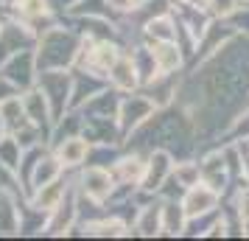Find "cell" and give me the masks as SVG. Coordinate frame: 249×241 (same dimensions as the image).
Returning <instances> with one entry per match:
<instances>
[{"instance_id":"30","label":"cell","mask_w":249,"mask_h":241,"mask_svg":"<svg viewBox=\"0 0 249 241\" xmlns=\"http://www.w3.org/2000/svg\"><path fill=\"white\" fill-rule=\"evenodd\" d=\"M9 135V129H6V121H3V115H0V140Z\"/></svg>"},{"instance_id":"2","label":"cell","mask_w":249,"mask_h":241,"mask_svg":"<svg viewBox=\"0 0 249 241\" xmlns=\"http://www.w3.org/2000/svg\"><path fill=\"white\" fill-rule=\"evenodd\" d=\"M124 51H126V45L121 39H95V37H84V39H81L79 59H76L73 68L90 70L95 76H104V79H107L109 68L118 62V56H121Z\"/></svg>"},{"instance_id":"12","label":"cell","mask_w":249,"mask_h":241,"mask_svg":"<svg viewBox=\"0 0 249 241\" xmlns=\"http://www.w3.org/2000/svg\"><path fill=\"white\" fill-rule=\"evenodd\" d=\"M146 163L148 154L146 151H137V149H126L118 154V160L109 166L112 168V177L118 185H140L143 174H146Z\"/></svg>"},{"instance_id":"16","label":"cell","mask_w":249,"mask_h":241,"mask_svg":"<svg viewBox=\"0 0 249 241\" xmlns=\"http://www.w3.org/2000/svg\"><path fill=\"white\" fill-rule=\"evenodd\" d=\"M90 146L92 143L84 138V135H73V138H65V140H59L56 146H51V151L62 160V166H65L68 171H79L81 166H87Z\"/></svg>"},{"instance_id":"18","label":"cell","mask_w":249,"mask_h":241,"mask_svg":"<svg viewBox=\"0 0 249 241\" xmlns=\"http://www.w3.org/2000/svg\"><path fill=\"white\" fill-rule=\"evenodd\" d=\"M68 174V168L62 166V160H59L53 151L48 149L39 160H36L34 166V171H31V180H28V196L34 194L36 188H42V185H51V183H56V180H62Z\"/></svg>"},{"instance_id":"5","label":"cell","mask_w":249,"mask_h":241,"mask_svg":"<svg viewBox=\"0 0 249 241\" xmlns=\"http://www.w3.org/2000/svg\"><path fill=\"white\" fill-rule=\"evenodd\" d=\"M154 112H157V104L151 101L143 90L126 93L124 98H121V107H118V127H121L124 140L129 138L132 132H137Z\"/></svg>"},{"instance_id":"14","label":"cell","mask_w":249,"mask_h":241,"mask_svg":"<svg viewBox=\"0 0 249 241\" xmlns=\"http://www.w3.org/2000/svg\"><path fill=\"white\" fill-rule=\"evenodd\" d=\"M129 236H143V239H154L162 236V199H146L137 207L135 219H132V233Z\"/></svg>"},{"instance_id":"6","label":"cell","mask_w":249,"mask_h":241,"mask_svg":"<svg viewBox=\"0 0 249 241\" xmlns=\"http://www.w3.org/2000/svg\"><path fill=\"white\" fill-rule=\"evenodd\" d=\"M115 177H112V168H107V166H81L79 174H76V188H79L81 196H87L92 202H101L107 205L109 202V196L115 191Z\"/></svg>"},{"instance_id":"29","label":"cell","mask_w":249,"mask_h":241,"mask_svg":"<svg viewBox=\"0 0 249 241\" xmlns=\"http://www.w3.org/2000/svg\"><path fill=\"white\" fill-rule=\"evenodd\" d=\"M12 95H20V90H17V84L0 70V104L6 101V98H12Z\"/></svg>"},{"instance_id":"10","label":"cell","mask_w":249,"mask_h":241,"mask_svg":"<svg viewBox=\"0 0 249 241\" xmlns=\"http://www.w3.org/2000/svg\"><path fill=\"white\" fill-rule=\"evenodd\" d=\"M36 31L34 28H28L23 20H6L3 28H0V65L6 62V59L17 54V51H25V48H36Z\"/></svg>"},{"instance_id":"31","label":"cell","mask_w":249,"mask_h":241,"mask_svg":"<svg viewBox=\"0 0 249 241\" xmlns=\"http://www.w3.org/2000/svg\"><path fill=\"white\" fill-rule=\"evenodd\" d=\"M0 3H9V0H0Z\"/></svg>"},{"instance_id":"28","label":"cell","mask_w":249,"mask_h":241,"mask_svg":"<svg viewBox=\"0 0 249 241\" xmlns=\"http://www.w3.org/2000/svg\"><path fill=\"white\" fill-rule=\"evenodd\" d=\"M143 3H146V0H107V6L112 9V14L118 17V20H124V17H129V14H135Z\"/></svg>"},{"instance_id":"26","label":"cell","mask_w":249,"mask_h":241,"mask_svg":"<svg viewBox=\"0 0 249 241\" xmlns=\"http://www.w3.org/2000/svg\"><path fill=\"white\" fill-rule=\"evenodd\" d=\"M227 25H230L235 34H247L249 37V0H244L235 12L227 17Z\"/></svg>"},{"instance_id":"17","label":"cell","mask_w":249,"mask_h":241,"mask_svg":"<svg viewBox=\"0 0 249 241\" xmlns=\"http://www.w3.org/2000/svg\"><path fill=\"white\" fill-rule=\"evenodd\" d=\"M104 87H109L104 76H95L90 70L73 68V95H70V110H81L92 95H98Z\"/></svg>"},{"instance_id":"15","label":"cell","mask_w":249,"mask_h":241,"mask_svg":"<svg viewBox=\"0 0 249 241\" xmlns=\"http://www.w3.org/2000/svg\"><path fill=\"white\" fill-rule=\"evenodd\" d=\"M148 48H151V56L157 62L160 76H165V73H185V68H188V51H185L182 42H148Z\"/></svg>"},{"instance_id":"19","label":"cell","mask_w":249,"mask_h":241,"mask_svg":"<svg viewBox=\"0 0 249 241\" xmlns=\"http://www.w3.org/2000/svg\"><path fill=\"white\" fill-rule=\"evenodd\" d=\"M81 135L90 143H121L124 146V135H121V127H118V118H92V115H84Z\"/></svg>"},{"instance_id":"11","label":"cell","mask_w":249,"mask_h":241,"mask_svg":"<svg viewBox=\"0 0 249 241\" xmlns=\"http://www.w3.org/2000/svg\"><path fill=\"white\" fill-rule=\"evenodd\" d=\"M107 84H109L112 90L124 93V95L126 93L143 90V79H140V70H137L135 59H132V54H129V48L118 56V62H115L112 68H109V73H107Z\"/></svg>"},{"instance_id":"3","label":"cell","mask_w":249,"mask_h":241,"mask_svg":"<svg viewBox=\"0 0 249 241\" xmlns=\"http://www.w3.org/2000/svg\"><path fill=\"white\" fill-rule=\"evenodd\" d=\"M36 87L42 90V95L51 104L53 121L70 110V95H73V70H42Z\"/></svg>"},{"instance_id":"7","label":"cell","mask_w":249,"mask_h":241,"mask_svg":"<svg viewBox=\"0 0 249 241\" xmlns=\"http://www.w3.org/2000/svg\"><path fill=\"white\" fill-rule=\"evenodd\" d=\"M76 224H79V188H76V177H73L70 188L62 196V202L48 213V222H45L42 233L45 236H68Z\"/></svg>"},{"instance_id":"8","label":"cell","mask_w":249,"mask_h":241,"mask_svg":"<svg viewBox=\"0 0 249 241\" xmlns=\"http://www.w3.org/2000/svg\"><path fill=\"white\" fill-rule=\"evenodd\" d=\"M179 202H182L185 216L196 219V216H204V213H213V210H218V207H221V202H224V194H221L218 188H213L210 183H204V180H202V183L191 185L188 191H182Z\"/></svg>"},{"instance_id":"1","label":"cell","mask_w":249,"mask_h":241,"mask_svg":"<svg viewBox=\"0 0 249 241\" xmlns=\"http://www.w3.org/2000/svg\"><path fill=\"white\" fill-rule=\"evenodd\" d=\"M81 39H84V34L76 25H65V20L42 31L34 48L39 73L42 70H73L81 51Z\"/></svg>"},{"instance_id":"4","label":"cell","mask_w":249,"mask_h":241,"mask_svg":"<svg viewBox=\"0 0 249 241\" xmlns=\"http://www.w3.org/2000/svg\"><path fill=\"white\" fill-rule=\"evenodd\" d=\"M174 163L177 157L171 154L168 149H151L148 151V163H146V174L137 185V191L143 196H160L165 188H168L171 177H174Z\"/></svg>"},{"instance_id":"25","label":"cell","mask_w":249,"mask_h":241,"mask_svg":"<svg viewBox=\"0 0 249 241\" xmlns=\"http://www.w3.org/2000/svg\"><path fill=\"white\" fill-rule=\"evenodd\" d=\"M20 160H23V146H20V140L14 138V135H6V138L0 140V166H6L9 171L17 174Z\"/></svg>"},{"instance_id":"9","label":"cell","mask_w":249,"mask_h":241,"mask_svg":"<svg viewBox=\"0 0 249 241\" xmlns=\"http://www.w3.org/2000/svg\"><path fill=\"white\" fill-rule=\"evenodd\" d=\"M0 70H3V73H6V76L14 81V84H17V90H20V93L36 87L39 68H36V54H34V48H25V51H17V54H12V56L0 65Z\"/></svg>"},{"instance_id":"27","label":"cell","mask_w":249,"mask_h":241,"mask_svg":"<svg viewBox=\"0 0 249 241\" xmlns=\"http://www.w3.org/2000/svg\"><path fill=\"white\" fill-rule=\"evenodd\" d=\"M241 3H244V0H204V9L213 14L215 20H227Z\"/></svg>"},{"instance_id":"23","label":"cell","mask_w":249,"mask_h":241,"mask_svg":"<svg viewBox=\"0 0 249 241\" xmlns=\"http://www.w3.org/2000/svg\"><path fill=\"white\" fill-rule=\"evenodd\" d=\"M171 183L177 185V191H188L191 185L202 183V160H199V154H191V157H177Z\"/></svg>"},{"instance_id":"20","label":"cell","mask_w":249,"mask_h":241,"mask_svg":"<svg viewBox=\"0 0 249 241\" xmlns=\"http://www.w3.org/2000/svg\"><path fill=\"white\" fill-rule=\"evenodd\" d=\"M23 104H25V112H28V118H31V124H36V127L48 135V140H51L53 112H51V104H48V98L42 95V90H39V87L25 90L23 93Z\"/></svg>"},{"instance_id":"22","label":"cell","mask_w":249,"mask_h":241,"mask_svg":"<svg viewBox=\"0 0 249 241\" xmlns=\"http://www.w3.org/2000/svg\"><path fill=\"white\" fill-rule=\"evenodd\" d=\"M121 98H124V93L112 90V87H104L98 95H92L90 101L81 107V112H84V115H92V118H118Z\"/></svg>"},{"instance_id":"21","label":"cell","mask_w":249,"mask_h":241,"mask_svg":"<svg viewBox=\"0 0 249 241\" xmlns=\"http://www.w3.org/2000/svg\"><path fill=\"white\" fill-rule=\"evenodd\" d=\"M162 199V236H185V227H188V216L182 210L179 196H160Z\"/></svg>"},{"instance_id":"13","label":"cell","mask_w":249,"mask_h":241,"mask_svg":"<svg viewBox=\"0 0 249 241\" xmlns=\"http://www.w3.org/2000/svg\"><path fill=\"white\" fill-rule=\"evenodd\" d=\"M140 39H146V42H179L182 28L174 9H165V12L154 14L151 20H146L140 28Z\"/></svg>"},{"instance_id":"24","label":"cell","mask_w":249,"mask_h":241,"mask_svg":"<svg viewBox=\"0 0 249 241\" xmlns=\"http://www.w3.org/2000/svg\"><path fill=\"white\" fill-rule=\"evenodd\" d=\"M221 140H232V143H249V101L241 107V112L230 121V127L224 129Z\"/></svg>"}]
</instances>
